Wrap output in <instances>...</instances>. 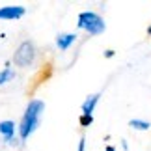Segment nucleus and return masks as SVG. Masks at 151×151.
I'll return each instance as SVG.
<instances>
[{
  "label": "nucleus",
  "mask_w": 151,
  "mask_h": 151,
  "mask_svg": "<svg viewBox=\"0 0 151 151\" xmlns=\"http://www.w3.org/2000/svg\"><path fill=\"white\" fill-rule=\"evenodd\" d=\"M43 108H45V104H43V101H39V99H32L30 103H28L24 114H22L21 125H19V129H17V131H19L21 140H26V138L37 129L39 118H41V114H43Z\"/></svg>",
  "instance_id": "obj_1"
},
{
  "label": "nucleus",
  "mask_w": 151,
  "mask_h": 151,
  "mask_svg": "<svg viewBox=\"0 0 151 151\" xmlns=\"http://www.w3.org/2000/svg\"><path fill=\"white\" fill-rule=\"evenodd\" d=\"M78 28L80 30H86L88 34H91V36H99V34L104 32V28H106V24H104L103 17L97 15L95 11H82V13L78 15Z\"/></svg>",
  "instance_id": "obj_2"
},
{
  "label": "nucleus",
  "mask_w": 151,
  "mask_h": 151,
  "mask_svg": "<svg viewBox=\"0 0 151 151\" xmlns=\"http://www.w3.org/2000/svg\"><path fill=\"white\" fill-rule=\"evenodd\" d=\"M34 58H36V47H34V43L24 41L17 47L15 54H13V62L19 67H28V65H32Z\"/></svg>",
  "instance_id": "obj_3"
},
{
  "label": "nucleus",
  "mask_w": 151,
  "mask_h": 151,
  "mask_svg": "<svg viewBox=\"0 0 151 151\" xmlns=\"http://www.w3.org/2000/svg\"><path fill=\"white\" fill-rule=\"evenodd\" d=\"M24 13H26V9L22 6H6V8H0V21L21 19Z\"/></svg>",
  "instance_id": "obj_4"
},
{
  "label": "nucleus",
  "mask_w": 151,
  "mask_h": 151,
  "mask_svg": "<svg viewBox=\"0 0 151 151\" xmlns=\"http://www.w3.org/2000/svg\"><path fill=\"white\" fill-rule=\"evenodd\" d=\"M15 123L11 119H6V121H0V134H2V138L8 144H13L15 142Z\"/></svg>",
  "instance_id": "obj_5"
},
{
  "label": "nucleus",
  "mask_w": 151,
  "mask_h": 151,
  "mask_svg": "<svg viewBox=\"0 0 151 151\" xmlns=\"http://www.w3.org/2000/svg\"><path fill=\"white\" fill-rule=\"evenodd\" d=\"M75 39H77V34H60L56 37V45L60 50H67L75 43Z\"/></svg>",
  "instance_id": "obj_6"
},
{
  "label": "nucleus",
  "mask_w": 151,
  "mask_h": 151,
  "mask_svg": "<svg viewBox=\"0 0 151 151\" xmlns=\"http://www.w3.org/2000/svg\"><path fill=\"white\" fill-rule=\"evenodd\" d=\"M97 101H99V93L90 95L88 99L82 103V114H84V116H91V112H93V108H95Z\"/></svg>",
  "instance_id": "obj_7"
},
{
  "label": "nucleus",
  "mask_w": 151,
  "mask_h": 151,
  "mask_svg": "<svg viewBox=\"0 0 151 151\" xmlns=\"http://www.w3.org/2000/svg\"><path fill=\"white\" fill-rule=\"evenodd\" d=\"M132 129H136V131H147L149 129V121H144V119H131V123H129Z\"/></svg>",
  "instance_id": "obj_8"
},
{
  "label": "nucleus",
  "mask_w": 151,
  "mask_h": 151,
  "mask_svg": "<svg viewBox=\"0 0 151 151\" xmlns=\"http://www.w3.org/2000/svg\"><path fill=\"white\" fill-rule=\"evenodd\" d=\"M13 71H11V69H4V71H0V86L2 84H6V82H9L11 78H13Z\"/></svg>",
  "instance_id": "obj_9"
},
{
  "label": "nucleus",
  "mask_w": 151,
  "mask_h": 151,
  "mask_svg": "<svg viewBox=\"0 0 151 151\" xmlns=\"http://www.w3.org/2000/svg\"><path fill=\"white\" fill-rule=\"evenodd\" d=\"M91 121H93V116H84V114L80 116V125H84V127H86V125H90Z\"/></svg>",
  "instance_id": "obj_10"
},
{
  "label": "nucleus",
  "mask_w": 151,
  "mask_h": 151,
  "mask_svg": "<svg viewBox=\"0 0 151 151\" xmlns=\"http://www.w3.org/2000/svg\"><path fill=\"white\" fill-rule=\"evenodd\" d=\"M84 144H86V142H84V138H82V140L78 142V151H84Z\"/></svg>",
  "instance_id": "obj_11"
},
{
  "label": "nucleus",
  "mask_w": 151,
  "mask_h": 151,
  "mask_svg": "<svg viewBox=\"0 0 151 151\" xmlns=\"http://www.w3.org/2000/svg\"><path fill=\"white\" fill-rule=\"evenodd\" d=\"M147 34H149V36H151V26H149V28H147Z\"/></svg>",
  "instance_id": "obj_12"
},
{
  "label": "nucleus",
  "mask_w": 151,
  "mask_h": 151,
  "mask_svg": "<svg viewBox=\"0 0 151 151\" xmlns=\"http://www.w3.org/2000/svg\"><path fill=\"white\" fill-rule=\"evenodd\" d=\"M106 151H114V147H106Z\"/></svg>",
  "instance_id": "obj_13"
}]
</instances>
